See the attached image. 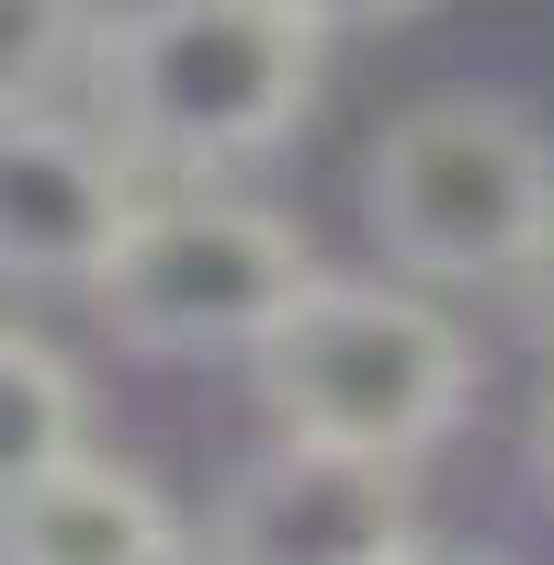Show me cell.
Returning a JSON list of instances; mask_svg holds the SVG:
<instances>
[{
    "label": "cell",
    "instance_id": "obj_1",
    "mask_svg": "<svg viewBox=\"0 0 554 565\" xmlns=\"http://www.w3.org/2000/svg\"><path fill=\"white\" fill-rule=\"evenodd\" d=\"M317 34L295 0H125L103 45V125L170 181H226L317 114Z\"/></svg>",
    "mask_w": 554,
    "mask_h": 565
},
{
    "label": "cell",
    "instance_id": "obj_2",
    "mask_svg": "<svg viewBox=\"0 0 554 565\" xmlns=\"http://www.w3.org/2000/svg\"><path fill=\"white\" fill-rule=\"evenodd\" d=\"M554 226V125L510 90H419L362 148V238L396 282L510 295Z\"/></svg>",
    "mask_w": 554,
    "mask_h": 565
},
{
    "label": "cell",
    "instance_id": "obj_3",
    "mask_svg": "<svg viewBox=\"0 0 554 565\" xmlns=\"http://www.w3.org/2000/svg\"><path fill=\"white\" fill-rule=\"evenodd\" d=\"M238 373L271 430L340 441L374 463H430L487 385L476 340L430 306V282H351V271H317Z\"/></svg>",
    "mask_w": 554,
    "mask_h": 565
},
{
    "label": "cell",
    "instance_id": "obj_4",
    "mask_svg": "<svg viewBox=\"0 0 554 565\" xmlns=\"http://www.w3.org/2000/svg\"><path fill=\"white\" fill-rule=\"evenodd\" d=\"M317 282V249L284 204L215 193V181H181V193H148L136 238L114 249L103 295V340L136 362H249L271 328L295 317V295Z\"/></svg>",
    "mask_w": 554,
    "mask_h": 565
},
{
    "label": "cell",
    "instance_id": "obj_5",
    "mask_svg": "<svg viewBox=\"0 0 554 565\" xmlns=\"http://www.w3.org/2000/svg\"><path fill=\"white\" fill-rule=\"evenodd\" d=\"M136 159L103 125V103H23L0 114V271L12 295H103L114 249L136 238Z\"/></svg>",
    "mask_w": 554,
    "mask_h": 565
},
{
    "label": "cell",
    "instance_id": "obj_6",
    "mask_svg": "<svg viewBox=\"0 0 554 565\" xmlns=\"http://www.w3.org/2000/svg\"><path fill=\"white\" fill-rule=\"evenodd\" d=\"M419 463H374L340 441L271 430L226 463L204 509V565H396L419 554Z\"/></svg>",
    "mask_w": 554,
    "mask_h": 565
},
{
    "label": "cell",
    "instance_id": "obj_7",
    "mask_svg": "<svg viewBox=\"0 0 554 565\" xmlns=\"http://www.w3.org/2000/svg\"><path fill=\"white\" fill-rule=\"evenodd\" d=\"M181 543L193 532H181L170 487L114 452L0 487V565H181Z\"/></svg>",
    "mask_w": 554,
    "mask_h": 565
},
{
    "label": "cell",
    "instance_id": "obj_8",
    "mask_svg": "<svg viewBox=\"0 0 554 565\" xmlns=\"http://www.w3.org/2000/svg\"><path fill=\"white\" fill-rule=\"evenodd\" d=\"M90 430H103V396H90L79 351H57L34 317H12V340H0V487L103 452Z\"/></svg>",
    "mask_w": 554,
    "mask_h": 565
},
{
    "label": "cell",
    "instance_id": "obj_9",
    "mask_svg": "<svg viewBox=\"0 0 554 565\" xmlns=\"http://www.w3.org/2000/svg\"><path fill=\"white\" fill-rule=\"evenodd\" d=\"M103 45H114L103 0H0V114L90 103L103 90Z\"/></svg>",
    "mask_w": 554,
    "mask_h": 565
},
{
    "label": "cell",
    "instance_id": "obj_10",
    "mask_svg": "<svg viewBox=\"0 0 554 565\" xmlns=\"http://www.w3.org/2000/svg\"><path fill=\"white\" fill-rule=\"evenodd\" d=\"M317 34H385V23H419L430 0H295Z\"/></svg>",
    "mask_w": 554,
    "mask_h": 565
},
{
    "label": "cell",
    "instance_id": "obj_11",
    "mask_svg": "<svg viewBox=\"0 0 554 565\" xmlns=\"http://www.w3.org/2000/svg\"><path fill=\"white\" fill-rule=\"evenodd\" d=\"M521 487L554 509V373H543V396H532V418H521Z\"/></svg>",
    "mask_w": 554,
    "mask_h": 565
},
{
    "label": "cell",
    "instance_id": "obj_12",
    "mask_svg": "<svg viewBox=\"0 0 554 565\" xmlns=\"http://www.w3.org/2000/svg\"><path fill=\"white\" fill-rule=\"evenodd\" d=\"M510 306H521V328L554 351V226H543V249L521 260V282H510Z\"/></svg>",
    "mask_w": 554,
    "mask_h": 565
},
{
    "label": "cell",
    "instance_id": "obj_13",
    "mask_svg": "<svg viewBox=\"0 0 554 565\" xmlns=\"http://www.w3.org/2000/svg\"><path fill=\"white\" fill-rule=\"evenodd\" d=\"M396 565H487V554H452V543H419V554H396Z\"/></svg>",
    "mask_w": 554,
    "mask_h": 565
}]
</instances>
